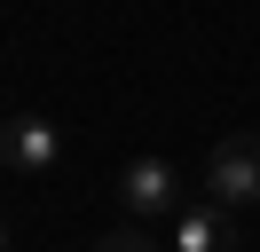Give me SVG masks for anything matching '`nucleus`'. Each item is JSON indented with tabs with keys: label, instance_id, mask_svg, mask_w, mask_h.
<instances>
[{
	"label": "nucleus",
	"instance_id": "nucleus-1",
	"mask_svg": "<svg viewBox=\"0 0 260 252\" xmlns=\"http://www.w3.org/2000/svg\"><path fill=\"white\" fill-rule=\"evenodd\" d=\"M205 197L213 205H260V134H221V142H213Z\"/></svg>",
	"mask_w": 260,
	"mask_h": 252
},
{
	"label": "nucleus",
	"instance_id": "nucleus-2",
	"mask_svg": "<svg viewBox=\"0 0 260 252\" xmlns=\"http://www.w3.org/2000/svg\"><path fill=\"white\" fill-rule=\"evenodd\" d=\"M181 173H174V158H134L126 173H118V205H126L134 220H174L181 213Z\"/></svg>",
	"mask_w": 260,
	"mask_h": 252
},
{
	"label": "nucleus",
	"instance_id": "nucleus-3",
	"mask_svg": "<svg viewBox=\"0 0 260 252\" xmlns=\"http://www.w3.org/2000/svg\"><path fill=\"white\" fill-rule=\"evenodd\" d=\"M0 158H8V173H48L55 158H63V134H55V118H32V110H16V118L0 126Z\"/></svg>",
	"mask_w": 260,
	"mask_h": 252
},
{
	"label": "nucleus",
	"instance_id": "nucleus-4",
	"mask_svg": "<svg viewBox=\"0 0 260 252\" xmlns=\"http://www.w3.org/2000/svg\"><path fill=\"white\" fill-rule=\"evenodd\" d=\"M174 252H237L221 205H181V213H174Z\"/></svg>",
	"mask_w": 260,
	"mask_h": 252
},
{
	"label": "nucleus",
	"instance_id": "nucleus-5",
	"mask_svg": "<svg viewBox=\"0 0 260 252\" xmlns=\"http://www.w3.org/2000/svg\"><path fill=\"white\" fill-rule=\"evenodd\" d=\"M95 252H158V244H150V236L142 229H111V236H103V244Z\"/></svg>",
	"mask_w": 260,
	"mask_h": 252
}]
</instances>
